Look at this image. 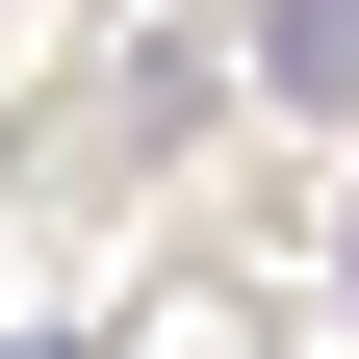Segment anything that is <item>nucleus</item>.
<instances>
[{"instance_id":"nucleus-1","label":"nucleus","mask_w":359,"mask_h":359,"mask_svg":"<svg viewBox=\"0 0 359 359\" xmlns=\"http://www.w3.org/2000/svg\"><path fill=\"white\" fill-rule=\"evenodd\" d=\"M257 103H359V0H257Z\"/></svg>"},{"instance_id":"nucleus-2","label":"nucleus","mask_w":359,"mask_h":359,"mask_svg":"<svg viewBox=\"0 0 359 359\" xmlns=\"http://www.w3.org/2000/svg\"><path fill=\"white\" fill-rule=\"evenodd\" d=\"M0 359H52V334H0Z\"/></svg>"}]
</instances>
